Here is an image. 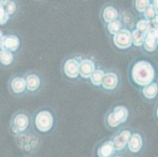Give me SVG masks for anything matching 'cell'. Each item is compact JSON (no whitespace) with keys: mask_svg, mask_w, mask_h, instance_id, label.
Segmentation results:
<instances>
[{"mask_svg":"<svg viewBox=\"0 0 158 157\" xmlns=\"http://www.w3.org/2000/svg\"><path fill=\"white\" fill-rule=\"evenodd\" d=\"M10 0H0V2H1L2 4H3L4 6H6L8 2H10Z\"/></svg>","mask_w":158,"mask_h":157,"instance_id":"29","label":"cell"},{"mask_svg":"<svg viewBox=\"0 0 158 157\" xmlns=\"http://www.w3.org/2000/svg\"><path fill=\"white\" fill-rule=\"evenodd\" d=\"M17 135H19L17 139L18 146L22 150L31 152L37 149L39 147V139L37 138H35L34 136H28V134H24V132Z\"/></svg>","mask_w":158,"mask_h":157,"instance_id":"7","label":"cell"},{"mask_svg":"<svg viewBox=\"0 0 158 157\" xmlns=\"http://www.w3.org/2000/svg\"><path fill=\"white\" fill-rule=\"evenodd\" d=\"M80 62L74 58H70L66 60L64 64L63 70L66 76L70 79H76L80 75L79 70Z\"/></svg>","mask_w":158,"mask_h":157,"instance_id":"10","label":"cell"},{"mask_svg":"<svg viewBox=\"0 0 158 157\" xmlns=\"http://www.w3.org/2000/svg\"><path fill=\"white\" fill-rule=\"evenodd\" d=\"M131 132L127 129L122 130L121 131L115 135L113 142L114 143L116 152H122L125 149L127 142L131 138Z\"/></svg>","mask_w":158,"mask_h":157,"instance_id":"9","label":"cell"},{"mask_svg":"<svg viewBox=\"0 0 158 157\" xmlns=\"http://www.w3.org/2000/svg\"><path fill=\"white\" fill-rule=\"evenodd\" d=\"M10 16L5 10V6L0 2V25H4L10 20Z\"/></svg>","mask_w":158,"mask_h":157,"instance_id":"27","label":"cell"},{"mask_svg":"<svg viewBox=\"0 0 158 157\" xmlns=\"http://www.w3.org/2000/svg\"><path fill=\"white\" fill-rule=\"evenodd\" d=\"M128 116V110L125 106H116L106 116V123L110 128L118 127L120 125L126 123Z\"/></svg>","mask_w":158,"mask_h":157,"instance_id":"3","label":"cell"},{"mask_svg":"<svg viewBox=\"0 0 158 157\" xmlns=\"http://www.w3.org/2000/svg\"><path fill=\"white\" fill-rule=\"evenodd\" d=\"M20 39L15 35H3L0 41V49L9 50L10 52H15L19 49Z\"/></svg>","mask_w":158,"mask_h":157,"instance_id":"8","label":"cell"},{"mask_svg":"<svg viewBox=\"0 0 158 157\" xmlns=\"http://www.w3.org/2000/svg\"><path fill=\"white\" fill-rule=\"evenodd\" d=\"M143 47L145 50L148 52H153L156 49L157 43H156L155 28H151L146 34Z\"/></svg>","mask_w":158,"mask_h":157,"instance_id":"16","label":"cell"},{"mask_svg":"<svg viewBox=\"0 0 158 157\" xmlns=\"http://www.w3.org/2000/svg\"><path fill=\"white\" fill-rule=\"evenodd\" d=\"M151 4V0H132V6L138 14H143Z\"/></svg>","mask_w":158,"mask_h":157,"instance_id":"20","label":"cell"},{"mask_svg":"<svg viewBox=\"0 0 158 157\" xmlns=\"http://www.w3.org/2000/svg\"><path fill=\"white\" fill-rule=\"evenodd\" d=\"M143 138L139 134H131V138L127 142V147L131 153H138L143 148Z\"/></svg>","mask_w":158,"mask_h":157,"instance_id":"15","label":"cell"},{"mask_svg":"<svg viewBox=\"0 0 158 157\" xmlns=\"http://www.w3.org/2000/svg\"><path fill=\"white\" fill-rule=\"evenodd\" d=\"M100 17L104 24H107L112 21L120 20V10L113 2H106L101 9Z\"/></svg>","mask_w":158,"mask_h":157,"instance_id":"4","label":"cell"},{"mask_svg":"<svg viewBox=\"0 0 158 157\" xmlns=\"http://www.w3.org/2000/svg\"><path fill=\"white\" fill-rule=\"evenodd\" d=\"M156 116H157L158 117V108H157V110H156Z\"/></svg>","mask_w":158,"mask_h":157,"instance_id":"33","label":"cell"},{"mask_svg":"<svg viewBox=\"0 0 158 157\" xmlns=\"http://www.w3.org/2000/svg\"><path fill=\"white\" fill-rule=\"evenodd\" d=\"M105 72L103 70L101 69H95L93 73L91 74V76H90V80L91 82L93 85L96 86H101L102 82L103 77H104Z\"/></svg>","mask_w":158,"mask_h":157,"instance_id":"21","label":"cell"},{"mask_svg":"<svg viewBox=\"0 0 158 157\" xmlns=\"http://www.w3.org/2000/svg\"><path fill=\"white\" fill-rule=\"evenodd\" d=\"M152 4L155 6V8L158 10V0H152Z\"/></svg>","mask_w":158,"mask_h":157,"instance_id":"28","label":"cell"},{"mask_svg":"<svg viewBox=\"0 0 158 157\" xmlns=\"http://www.w3.org/2000/svg\"><path fill=\"white\" fill-rule=\"evenodd\" d=\"M34 124L41 133H47L53 128L54 119L52 112L48 110L39 111L35 116Z\"/></svg>","mask_w":158,"mask_h":157,"instance_id":"2","label":"cell"},{"mask_svg":"<svg viewBox=\"0 0 158 157\" xmlns=\"http://www.w3.org/2000/svg\"><path fill=\"white\" fill-rule=\"evenodd\" d=\"M80 76L84 79H89L93 72L95 70V64L92 60L84 59L80 62L79 66Z\"/></svg>","mask_w":158,"mask_h":157,"instance_id":"12","label":"cell"},{"mask_svg":"<svg viewBox=\"0 0 158 157\" xmlns=\"http://www.w3.org/2000/svg\"><path fill=\"white\" fill-rule=\"evenodd\" d=\"M158 93V86L155 83H150L144 86L143 93L144 97L148 99H153L156 97Z\"/></svg>","mask_w":158,"mask_h":157,"instance_id":"19","label":"cell"},{"mask_svg":"<svg viewBox=\"0 0 158 157\" xmlns=\"http://www.w3.org/2000/svg\"><path fill=\"white\" fill-rule=\"evenodd\" d=\"M151 22L146 19H142L136 23V30L141 33L146 34L150 28H151Z\"/></svg>","mask_w":158,"mask_h":157,"instance_id":"26","label":"cell"},{"mask_svg":"<svg viewBox=\"0 0 158 157\" xmlns=\"http://www.w3.org/2000/svg\"><path fill=\"white\" fill-rule=\"evenodd\" d=\"M155 33H156V43L158 45V27L155 28Z\"/></svg>","mask_w":158,"mask_h":157,"instance_id":"30","label":"cell"},{"mask_svg":"<svg viewBox=\"0 0 158 157\" xmlns=\"http://www.w3.org/2000/svg\"><path fill=\"white\" fill-rule=\"evenodd\" d=\"M116 152L113 140H108L102 142L98 147L97 155L98 157H113Z\"/></svg>","mask_w":158,"mask_h":157,"instance_id":"11","label":"cell"},{"mask_svg":"<svg viewBox=\"0 0 158 157\" xmlns=\"http://www.w3.org/2000/svg\"><path fill=\"white\" fill-rule=\"evenodd\" d=\"M27 90L29 92H35L40 89L42 82L40 76L35 73H30L25 77Z\"/></svg>","mask_w":158,"mask_h":157,"instance_id":"17","label":"cell"},{"mask_svg":"<svg viewBox=\"0 0 158 157\" xmlns=\"http://www.w3.org/2000/svg\"><path fill=\"white\" fill-rule=\"evenodd\" d=\"M154 76V68L152 64L146 60H139L132 67V80L139 86H145L152 83Z\"/></svg>","mask_w":158,"mask_h":157,"instance_id":"1","label":"cell"},{"mask_svg":"<svg viewBox=\"0 0 158 157\" xmlns=\"http://www.w3.org/2000/svg\"><path fill=\"white\" fill-rule=\"evenodd\" d=\"M29 125L30 118L28 115L22 112H18L13 118L11 129L14 134H19L26 131Z\"/></svg>","mask_w":158,"mask_h":157,"instance_id":"5","label":"cell"},{"mask_svg":"<svg viewBox=\"0 0 158 157\" xmlns=\"http://www.w3.org/2000/svg\"><path fill=\"white\" fill-rule=\"evenodd\" d=\"M35 1H43V0H35Z\"/></svg>","mask_w":158,"mask_h":157,"instance_id":"34","label":"cell"},{"mask_svg":"<svg viewBox=\"0 0 158 157\" xmlns=\"http://www.w3.org/2000/svg\"><path fill=\"white\" fill-rule=\"evenodd\" d=\"M10 89L13 93L20 95L27 90L25 79L21 76L13 78L10 82Z\"/></svg>","mask_w":158,"mask_h":157,"instance_id":"13","label":"cell"},{"mask_svg":"<svg viewBox=\"0 0 158 157\" xmlns=\"http://www.w3.org/2000/svg\"><path fill=\"white\" fill-rule=\"evenodd\" d=\"M2 37H3V35H2V31H0V41H1V39H2Z\"/></svg>","mask_w":158,"mask_h":157,"instance_id":"31","label":"cell"},{"mask_svg":"<svg viewBox=\"0 0 158 157\" xmlns=\"http://www.w3.org/2000/svg\"><path fill=\"white\" fill-rule=\"evenodd\" d=\"M146 34L139 32L138 30L135 29L131 32V40L132 44H134L135 47H142L143 46Z\"/></svg>","mask_w":158,"mask_h":157,"instance_id":"23","label":"cell"},{"mask_svg":"<svg viewBox=\"0 0 158 157\" xmlns=\"http://www.w3.org/2000/svg\"><path fill=\"white\" fill-rule=\"evenodd\" d=\"M106 28H107L108 32L110 35H114L123 28V24L120 20H116L106 24Z\"/></svg>","mask_w":158,"mask_h":157,"instance_id":"24","label":"cell"},{"mask_svg":"<svg viewBox=\"0 0 158 157\" xmlns=\"http://www.w3.org/2000/svg\"><path fill=\"white\" fill-rule=\"evenodd\" d=\"M5 10L10 17L16 16L19 10V3L18 0H10L6 5L5 6Z\"/></svg>","mask_w":158,"mask_h":157,"instance_id":"22","label":"cell"},{"mask_svg":"<svg viewBox=\"0 0 158 157\" xmlns=\"http://www.w3.org/2000/svg\"><path fill=\"white\" fill-rule=\"evenodd\" d=\"M158 10L155 8L153 4H150L147 8L146 9V10L143 13V15L145 17V19L149 21V22H153V20L155 19L156 14H157Z\"/></svg>","mask_w":158,"mask_h":157,"instance_id":"25","label":"cell"},{"mask_svg":"<svg viewBox=\"0 0 158 157\" xmlns=\"http://www.w3.org/2000/svg\"><path fill=\"white\" fill-rule=\"evenodd\" d=\"M113 44L120 50H126L131 47V31L126 28H122L113 37Z\"/></svg>","mask_w":158,"mask_h":157,"instance_id":"6","label":"cell"},{"mask_svg":"<svg viewBox=\"0 0 158 157\" xmlns=\"http://www.w3.org/2000/svg\"><path fill=\"white\" fill-rule=\"evenodd\" d=\"M113 157H122V156H121V155H114Z\"/></svg>","mask_w":158,"mask_h":157,"instance_id":"32","label":"cell"},{"mask_svg":"<svg viewBox=\"0 0 158 157\" xmlns=\"http://www.w3.org/2000/svg\"><path fill=\"white\" fill-rule=\"evenodd\" d=\"M14 60V56L13 52L9 50L0 49V64L2 66L8 67L13 64Z\"/></svg>","mask_w":158,"mask_h":157,"instance_id":"18","label":"cell"},{"mask_svg":"<svg viewBox=\"0 0 158 157\" xmlns=\"http://www.w3.org/2000/svg\"><path fill=\"white\" fill-rule=\"evenodd\" d=\"M119 83V78L115 72L105 73L102 82V86L105 90H113L117 87Z\"/></svg>","mask_w":158,"mask_h":157,"instance_id":"14","label":"cell"}]
</instances>
